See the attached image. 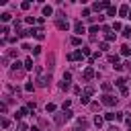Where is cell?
<instances>
[{"instance_id": "52a82bcc", "label": "cell", "mask_w": 131, "mask_h": 131, "mask_svg": "<svg viewBox=\"0 0 131 131\" xmlns=\"http://www.w3.org/2000/svg\"><path fill=\"white\" fill-rule=\"evenodd\" d=\"M55 25H57V29H59V31H68V27H70V23H68L66 18H57V20H55Z\"/></svg>"}, {"instance_id": "7402d4cb", "label": "cell", "mask_w": 131, "mask_h": 131, "mask_svg": "<svg viewBox=\"0 0 131 131\" xmlns=\"http://www.w3.org/2000/svg\"><path fill=\"white\" fill-rule=\"evenodd\" d=\"M10 18H12V14H10V12H4V14L0 16V20H2V23H8Z\"/></svg>"}, {"instance_id": "ab89813d", "label": "cell", "mask_w": 131, "mask_h": 131, "mask_svg": "<svg viewBox=\"0 0 131 131\" xmlns=\"http://www.w3.org/2000/svg\"><path fill=\"white\" fill-rule=\"evenodd\" d=\"M2 127L8 129V127H10V121H8V119H2Z\"/></svg>"}, {"instance_id": "e0dca14e", "label": "cell", "mask_w": 131, "mask_h": 131, "mask_svg": "<svg viewBox=\"0 0 131 131\" xmlns=\"http://www.w3.org/2000/svg\"><path fill=\"white\" fill-rule=\"evenodd\" d=\"M117 12H119V8H115V6H108V8H106V14H108V16H115Z\"/></svg>"}, {"instance_id": "74e56055", "label": "cell", "mask_w": 131, "mask_h": 131, "mask_svg": "<svg viewBox=\"0 0 131 131\" xmlns=\"http://www.w3.org/2000/svg\"><path fill=\"white\" fill-rule=\"evenodd\" d=\"M16 131H27V125H25V123H18V125H16Z\"/></svg>"}, {"instance_id": "e575fe53", "label": "cell", "mask_w": 131, "mask_h": 131, "mask_svg": "<svg viewBox=\"0 0 131 131\" xmlns=\"http://www.w3.org/2000/svg\"><path fill=\"white\" fill-rule=\"evenodd\" d=\"M82 53H84V57H86V55H88V57L92 55V53H90V47H82Z\"/></svg>"}, {"instance_id": "8d00e7d4", "label": "cell", "mask_w": 131, "mask_h": 131, "mask_svg": "<svg viewBox=\"0 0 131 131\" xmlns=\"http://www.w3.org/2000/svg\"><path fill=\"white\" fill-rule=\"evenodd\" d=\"M113 119H115V113H106L104 115V121H113Z\"/></svg>"}, {"instance_id": "f907efd6", "label": "cell", "mask_w": 131, "mask_h": 131, "mask_svg": "<svg viewBox=\"0 0 131 131\" xmlns=\"http://www.w3.org/2000/svg\"><path fill=\"white\" fill-rule=\"evenodd\" d=\"M127 18H131V10H129V16H127Z\"/></svg>"}, {"instance_id": "c3c4849f", "label": "cell", "mask_w": 131, "mask_h": 131, "mask_svg": "<svg viewBox=\"0 0 131 131\" xmlns=\"http://www.w3.org/2000/svg\"><path fill=\"white\" fill-rule=\"evenodd\" d=\"M125 66H127V70H129V72H131V61H127V63H125Z\"/></svg>"}, {"instance_id": "ba28073f", "label": "cell", "mask_w": 131, "mask_h": 131, "mask_svg": "<svg viewBox=\"0 0 131 131\" xmlns=\"http://www.w3.org/2000/svg\"><path fill=\"white\" fill-rule=\"evenodd\" d=\"M74 31H76L78 35H84V33H86V29H84L82 20H76V23H74Z\"/></svg>"}, {"instance_id": "d6a6232c", "label": "cell", "mask_w": 131, "mask_h": 131, "mask_svg": "<svg viewBox=\"0 0 131 131\" xmlns=\"http://www.w3.org/2000/svg\"><path fill=\"white\" fill-rule=\"evenodd\" d=\"M25 20H27L29 25H33V23H37V18H35V16H25Z\"/></svg>"}, {"instance_id": "bcb514c9", "label": "cell", "mask_w": 131, "mask_h": 131, "mask_svg": "<svg viewBox=\"0 0 131 131\" xmlns=\"http://www.w3.org/2000/svg\"><path fill=\"white\" fill-rule=\"evenodd\" d=\"M0 111H2V113H6V111H8V106H6V102H2V104H0Z\"/></svg>"}, {"instance_id": "603a6c76", "label": "cell", "mask_w": 131, "mask_h": 131, "mask_svg": "<svg viewBox=\"0 0 131 131\" xmlns=\"http://www.w3.org/2000/svg\"><path fill=\"white\" fill-rule=\"evenodd\" d=\"M88 33H90V37H96V33H98V27H96V25H92V27L88 29Z\"/></svg>"}, {"instance_id": "f6af8a7d", "label": "cell", "mask_w": 131, "mask_h": 131, "mask_svg": "<svg viewBox=\"0 0 131 131\" xmlns=\"http://www.w3.org/2000/svg\"><path fill=\"white\" fill-rule=\"evenodd\" d=\"M90 108L92 111H98V102H90Z\"/></svg>"}, {"instance_id": "7c38bea8", "label": "cell", "mask_w": 131, "mask_h": 131, "mask_svg": "<svg viewBox=\"0 0 131 131\" xmlns=\"http://www.w3.org/2000/svg\"><path fill=\"white\" fill-rule=\"evenodd\" d=\"M92 94H94V86H86L84 92H82V96H88V98H90Z\"/></svg>"}, {"instance_id": "4316f807", "label": "cell", "mask_w": 131, "mask_h": 131, "mask_svg": "<svg viewBox=\"0 0 131 131\" xmlns=\"http://www.w3.org/2000/svg\"><path fill=\"white\" fill-rule=\"evenodd\" d=\"M121 29H123V25H121L119 20H115V23H113V31H121Z\"/></svg>"}, {"instance_id": "ee69618b", "label": "cell", "mask_w": 131, "mask_h": 131, "mask_svg": "<svg viewBox=\"0 0 131 131\" xmlns=\"http://www.w3.org/2000/svg\"><path fill=\"white\" fill-rule=\"evenodd\" d=\"M88 14H90V8H84V10H82V16H88ZM88 18H90V16H88Z\"/></svg>"}, {"instance_id": "9a60e30c", "label": "cell", "mask_w": 131, "mask_h": 131, "mask_svg": "<svg viewBox=\"0 0 131 131\" xmlns=\"http://www.w3.org/2000/svg\"><path fill=\"white\" fill-rule=\"evenodd\" d=\"M70 43H72L74 47H78V45H82V39H80V37L76 35V37H72V39H70Z\"/></svg>"}, {"instance_id": "83f0119b", "label": "cell", "mask_w": 131, "mask_h": 131, "mask_svg": "<svg viewBox=\"0 0 131 131\" xmlns=\"http://www.w3.org/2000/svg\"><path fill=\"white\" fill-rule=\"evenodd\" d=\"M108 61L117 66V63H119V55H108Z\"/></svg>"}, {"instance_id": "f35d334b", "label": "cell", "mask_w": 131, "mask_h": 131, "mask_svg": "<svg viewBox=\"0 0 131 131\" xmlns=\"http://www.w3.org/2000/svg\"><path fill=\"white\" fill-rule=\"evenodd\" d=\"M31 53H33V55H39V53H41V47H39V45H37V47H33V51H31Z\"/></svg>"}, {"instance_id": "f1b7e54d", "label": "cell", "mask_w": 131, "mask_h": 131, "mask_svg": "<svg viewBox=\"0 0 131 131\" xmlns=\"http://www.w3.org/2000/svg\"><path fill=\"white\" fill-rule=\"evenodd\" d=\"M45 111H47V113H55V104H53V102H49V104L45 106Z\"/></svg>"}, {"instance_id": "277c9868", "label": "cell", "mask_w": 131, "mask_h": 131, "mask_svg": "<svg viewBox=\"0 0 131 131\" xmlns=\"http://www.w3.org/2000/svg\"><path fill=\"white\" fill-rule=\"evenodd\" d=\"M117 100H119V98H115L113 94H102V98H100V102H102L104 106H115Z\"/></svg>"}, {"instance_id": "d4e9b609", "label": "cell", "mask_w": 131, "mask_h": 131, "mask_svg": "<svg viewBox=\"0 0 131 131\" xmlns=\"http://www.w3.org/2000/svg\"><path fill=\"white\" fill-rule=\"evenodd\" d=\"M59 88H61V90H70V82L61 80V82H59Z\"/></svg>"}, {"instance_id": "7bdbcfd3", "label": "cell", "mask_w": 131, "mask_h": 131, "mask_svg": "<svg viewBox=\"0 0 131 131\" xmlns=\"http://www.w3.org/2000/svg\"><path fill=\"white\" fill-rule=\"evenodd\" d=\"M80 100H82V104H90V98H88V96H82Z\"/></svg>"}, {"instance_id": "d590c367", "label": "cell", "mask_w": 131, "mask_h": 131, "mask_svg": "<svg viewBox=\"0 0 131 131\" xmlns=\"http://www.w3.org/2000/svg\"><path fill=\"white\" fill-rule=\"evenodd\" d=\"M61 80H66V82H70V80H72V74H70V72H63V78H61Z\"/></svg>"}, {"instance_id": "4dcf8cb0", "label": "cell", "mask_w": 131, "mask_h": 131, "mask_svg": "<svg viewBox=\"0 0 131 131\" xmlns=\"http://www.w3.org/2000/svg\"><path fill=\"white\" fill-rule=\"evenodd\" d=\"M37 39H39V41H43V39H45V31H43V29H39V33H37Z\"/></svg>"}, {"instance_id": "f546056e", "label": "cell", "mask_w": 131, "mask_h": 131, "mask_svg": "<svg viewBox=\"0 0 131 131\" xmlns=\"http://www.w3.org/2000/svg\"><path fill=\"white\" fill-rule=\"evenodd\" d=\"M20 8H23V10H29V8H31V2H29V0H25V2L20 4Z\"/></svg>"}, {"instance_id": "681fc988", "label": "cell", "mask_w": 131, "mask_h": 131, "mask_svg": "<svg viewBox=\"0 0 131 131\" xmlns=\"http://www.w3.org/2000/svg\"><path fill=\"white\" fill-rule=\"evenodd\" d=\"M108 131H119V129H117V127H111V129H108Z\"/></svg>"}, {"instance_id": "b9f144b4", "label": "cell", "mask_w": 131, "mask_h": 131, "mask_svg": "<svg viewBox=\"0 0 131 131\" xmlns=\"http://www.w3.org/2000/svg\"><path fill=\"white\" fill-rule=\"evenodd\" d=\"M23 49H25V51H33V47H31L29 43H23Z\"/></svg>"}, {"instance_id": "5b68a950", "label": "cell", "mask_w": 131, "mask_h": 131, "mask_svg": "<svg viewBox=\"0 0 131 131\" xmlns=\"http://www.w3.org/2000/svg\"><path fill=\"white\" fill-rule=\"evenodd\" d=\"M68 59H70V61H80V59H84V53H82V49H76V51L68 53Z\"/></svg>"}, {"instance_id": "ffe728a7", "label": "cell", "mask_w": 131, "mask_h": 131, "mask_svg": "<svg viewBox=\"0 0 131 131\" xmlns=\"http://www.w3.org/2000/svg\"><path fill=\"white\" fill-rule=\"evenodd\" d=\"M102 123H104V117H100V115H96V117H94V125H96V127H100Z\"/></svg>"}, {"instance_id": "7dc6e473", "label": "cell", "mask_w": 131, "mask_h": 131, "mask_svg": "<svg viewBox=\"0 0 131 131\" xmlns=\"http://www.w3.org/2000/svg\"><path fill=\"white\" fill-rule=\"evenodd\" d=\"M125 123L129 125V129H131V117H125Z\"/></svg>"}, {"instance_id": "cb8c5ba5", "label": "cell", "mask_w": 131, "mask_h": 131, "mask_svg": "<svg viewBox=\"0 0 131 131\" xmlns=\"http://www.w3.org/2000/svg\"><path fill=\"white\" fill-rule=\"evenodd\" d=\"M102 35H104V41H106V43H108V41H113V39L117 37L115 33H102Z\"/></svg>"}, {"instance_id": "484cf974", "label": "cell", "mask_w": 131, "mask_h": 131, "mask_svg": "<svg viewBox=\"0 0 131 131\" xmlns=\"http://www.w3.org/2000/svg\"><path fill=\"white\" fill-rule=\"evenodd\" d=\"M25 90H27V92H33V90H35V84H33V82H27V84H25Z\"/></svg>"}, {"instance_id": "4fadbf2b", "label": "cell", "mask_w": 131, "mask_h": 131, "mask_svg": "<svg viewBox=\"0 0 131 131\" xmlns=\"http://www.w3.org/2000/svg\"><path fill=\"white\" fill-rule=\"evenodd\" d=\"M23 63H25V70H33V68H37V66H33V59H31V57H27Z\"/></svg>"}, {"instance_id": "8fae6325", "label": "cell", "mask_w": 131, "mask_h": 131, "mask_svg": "<svg viewBox=\"0 0 131 131\" xmlns=\"http://www.w3.org/2000/svg\"><path fill=\"white\" fill-rule=\"evenodd\" d=\"M92 78H94V70L92 68H86L84 70V80H92Z\"/></svg>"}, {"instance_id": "7a4b0ae2", "label": "cell", "mask_w": 131, "mask_h": 131, "mask_svg": "<svg viewBox=\"0 0 131 131\" xmlns=\"http://www.w3.org/2000/svg\"><path fill=\"white\" fill-rule=\"evenodd\" d=\"M72 115H74V113H72L70 108H66V111L61 108V113H55L53 121H55V125H63V123H66L68 119H72Z\"/></svg>"}, {"instance_id": "44dd1931", "label": "cell", "mask_w": 131, "mask_h": 131, "mask_svg": "<svg viewBox=\"0 0 131 131\" xmlns=\"http://www.w3.org/2000/svg\"><path fill=\"white\" fill-rule=\"evenodd\" d=\"M43 14H45V16H51V14H53V8H51V6H43Z\"/></svg>"}, {"instance_id": "8992f818", "label": "cell", "mask_w": 131, "mask_h": 131, "mask_svg": "<svg viewBox=\"0 0 131 131\" xmlns=\"http://www.w3.org/2000/svg\"><path fill=\"white\" fill-rule=\"evenodd\" d=\"M108 6H111L108 0H102V2H94V4H92V10H94V12H100L102 8H108Z\"/></svg>"}, {"instance_id": "9c48e42d", "label": "cell", "mask_w": 131, "mask_h": 131, "mask_svg": "<svg viewBox=\"0 0 131 131\" xmlns=\"http://www.w3.org/2000/svg\"><path fill=\"white\" fill-rule=\"evenodd\" d=\"M29 111H31L29 106H23V108H18V111H16V115H14V117H16V119H23V117H25Z\"/></svg>"}, {"instance_id": "6da1fadb", "label": "cell", "mask_w": 131, "mask_h": 131, "mask_svg": "<svg viewBox=\"0 0 131 131\" xmlns=\"http://www.w3.org/2000/svg\"><path fill=\"white\" fill-rule=\"evenodd\" d=\"M35 72H37V86H39V88L49 86V82H51V74H49V76H45L41 66H37V68H35Z\"/></svg>"}, {"instance_id": "3957f363", "label": "cell", "mask_w": 131, "mask_h": 131, "mask_svg": "<svg viewBox=\"0 0 131 131\" xmlns=\"http://www.w3.org/2000/svg\"><path fill=\"white\" fill-rule=\"evenodd\" d=\"M23 68H25V63L14 61V63H12V68H10V74H12V76H16V78H20V76H23Z\"/></svg>"}, {"instance_id": "836d02e7", "label": "cell", "mask_w": 131, "mask_h": 131, "mask_svg": "<svg viewBox=\"0 0 131 131\" xmlns=\"http://www.w3.org/2000/svg\"><path fill=\"white\" fill-rule=\"evenodd\" d=\"M123 37H131V29H129V27L123 29Z\"/></svg>"}, {"instance_id": "ac0fdd59", "label": "cell", "mask_w": 131, "mask_h": 131, "mask_svg": "<svg viewBox=\"0 0 131 131\" xmlns=\"http://www.w3.org/2000/svg\"><path fill=\"white\" fill-rule=\"evenodd\" d=\"M121 55H131V47L129 45H123L121 47Z\"/></svg>"}, {"instance_id": "f5cc1de1", "label": "cell", "mask_w": 131, "mask_h": 131, "mask_svg": "<svg viewBox=\"0 0 131 131\" xmlns=\"http://www.w3.org/2000/svg\"><path fill=\"white\" fill-rule=\"evenodd\" d=\"M129 131H131V129H129Z\"/></svg>"}, {"instance_id": "30bf717a", "label": "cell", "mask_w": 131, "mask_h": 131, "mask_svg": "<svg viewBox=\"0 0 131 131\" xmlns=\"http://www.w3.org/2000/svg\"><path fill=\"white\" fill-rule=\"evenodd\" d=\"M129 10H131V8H129L127 4H123V6H119V14H121V16H129Z\"/></svg>"}, {"instance_id": "60d3db41", "label": "cell", "mask_w": 131, "mask_h": 131, "mask_svg": "<svg viewBox=\"0 0 131 131\" xmlns=\"http://www.w3.org/2000/svg\"><path fill=\"white\" fill-rule=\"evenodd\" d=\"M78 125H82V127H86V119H84V117H78Z\"/></svg>"}, {"instance_id": "1f68e13d", "label": "cell", "mask_w": 131, "mask_h": 131, "mask_svg": "<svg viewBox=\"0 0 131 131\" xmlns=\"http://www.w3.org/2000/svg\"><path fill=\"white\" fill-rule=\"evenodd\" d=\"M98 49H100V51H106V49H108V43H106V41H102V43L98 45Z\"/></svg>"}, {"instance_id": "816d5d0a", "label": "cell", "mask_w": 131, "mask_h": 131, "mask_svg": "<svg viewBox=\"0 0 131 131\" xmlns=\"http://www.w3.org/2000/svg\"><path fill=\"white\" fill-rule=\"evenodd\" d=\"M72 131H80V129H72Z\"/></svg>"}, {"instance_id": "d6986e66", "label": "cell", "mask_w": 131, "mask_h": 131, "mask_svg": "<svg viewBox=\"0 0 131 131\" xmlns=\"http://www.w3.org/2000/svg\"><path fill=\"white\" fill-rule=\"evenodd\" d=\"M53 63H55V57H53V53H51V55H49V59H47V66H49V72H51V70L55 68Z\"/></svg>"}, {"instance_id": "5bb4252c", "label": "cell", "mask_w": 131, "mask_h": 131, "mask_svg": "<svg viewBox=\"0 0 131 131\" xmlns=\"http://www.w3.org/2000/svg\"><path fill=\"white\" fill-rule=\"evenodd\" d=\"M125 82H127L125 78H117V80H115V86H119V88L123 90V88H127V86H125Z\"/></svg>"}, {"instance_id": "2e32d148", "label": "cell", "mask_w": 131, "mask_h": 131, "mask_svg": "<svg viewBox=\"0 0 131 131\" xmlns=\"http://www.w3.org/2000/svg\"><path fill=\"white\" fill-rule=\"evenodd\" d=\"M100 88H102L104 92H111V90H113V84H111V82H102V84H100Z\"/></svg>"}]
</instances>
